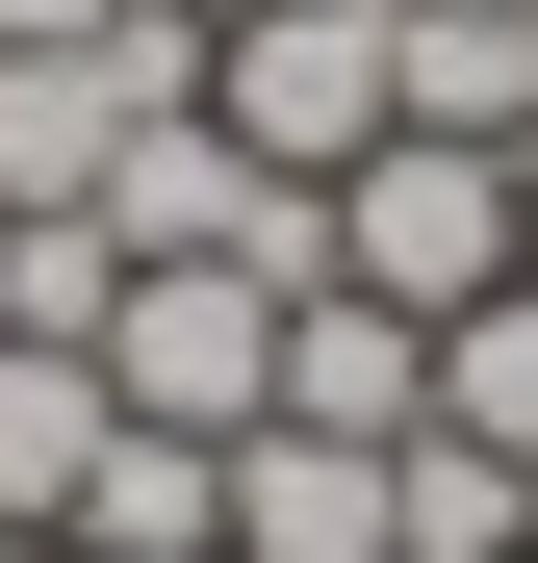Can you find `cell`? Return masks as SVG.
I'll return each instance as SVG.
<instances>
[{
    "label": "cell",
    "instance_id": "6da1fadb",
    "mask_svg": "<svg viewBox=\"0 0 538 563\" xmlns=\"http://www.w3.org/2000/svg\"><path fill=\"white\" fill-rule=\"evenodd\" d=\"M103 410L129 435H256V410H283V282H256V256H129Z\"/></svg>",
    "mask_w": 538,
    "mask_h": 563
},
{
    "label": "cell",
    "instance_id": "7a4b0ae2",
    "mask_svg": "<svg viewBox=\"0 0 538 563\" xmlns=\"http://www.w3.org/2000/svg\"><path fill=\"white\" fill-rule=\"evenodd\" d=\"M333 282H385L410 333H462L487 282H513V154H462V129H385V154H333Z\"/></svg>",
    "mask_w": 538,
    "mask_h": 563
},
{
    "label": "cell",
    "instance_id": "3957f363",
    "mask_svg": "<svg viewBox=\"0 0 538 563\" xmlns=\"http://www.w3.org/2000/svg\"><path fill=\"white\" fill-rule=\"evenodd\" d=\"M206 129L283 179L385 154V0H206Z\"/></svg>",
    "mask_w": 538,
    "mask_h": 563
},
{
    "label": "cell",
    "instance_id": "277c9868",
    "mask_svg": "<svg viewBox=\"0 0 538 563\" xmlns=\"http://www.w3.org/2000/svg\"><path fill=\"white\" fill-rule=\"evenodd\" d=\"M103 358H77V333H0V563H52L77 538V487H103Z\"/></svg>",
    "mask_w": 538,
    "mask_h": 563
},
{
    "label": "cell",
    "instance_id": "5b68a950",
    "mask_svg": "<svg viewBox=\"0 0 538 563\" xmlns=\"http://www.w3.org/2000/svg\"><path fill=\"white\" fill-rule=\"evenodd\" d=\"M385 129L513 154V129H538V0H385Z\"/></svg>",
    "mask_w": 538,
    "mask_h": 563
},
{
    "label": "cell",
    "instance_id": "8992f818",
    "mask_svg": "<svg viewBox=\"0 0 538 563\" xmlns=\"http://www.w3.org/2000/svg\"><path fill=\"white\" fill-rule=\"evenodd\" d=\"M231 563H385V435L256 410V435H231Z\"/></svg>",
    "mask_w": 538,
    "mask_h": 563
},
{
    "label": "cell",
    "instance_id": "52a82bcc",
    "mask_svg": "<svg viewBox=\"0 0 538 563\" xmlns=\"http://www.w3.org/2000/svg\"><path fill=\"white\" fill-rule=\"evenodd\" d=\"M283 410L308 435H410L436 410V333L385 308V282H283Z\"/></svg>",
    "mask_w": 538,
    "mask_h": 563
},
{
    "label": "cell",
    "instance_id": "ba28073f",
    "mask_svg": "<svg viewBox=\"0 0 538 563\" xmlns=\"http://www.w3.org/2000/svg\"><path fill=\"white\" fill-rule=\"evenodd\" d=\"M385 563H538V461H487V435H385Z\"/></svg>",
    "mask_w": 538,
    "mask_h": 563
},
{
    "label": "cell",
    "instance_id": "9c48e42d",
    "mask_svg": "<svg viewBox=\"0 0 538 563\" xmlns=\"http://www.w3.org/2000/svg\"><path fill=\"white\" fill-rule=\"evenodd\" d=\"M77 538H103V563H231V435H103Z\"/></svg>",
    "mask_w": 538,
    "mask_h": 563
},
{
    "label": "cell",
    "instance_id": "30bf717a",
    "mask_svg": "<svg viewBox=\"0 0 538 563\" xmlns=\"http://www.w3.org/2000/svg\"><path fill=\"white\" fill-rule=\"evenodd\" d=\"M436 435H487V461H538V282H487V308L436 333Z\"/></svg>",
    "mask_w": 538,
    "mask_h": 563
},
{
    "label": "cell",
    "instance_id": "8fae6325",
    "mask_svg": "<svg viewBox=\"0 0 538 563\" xmlns=\"http://www.w3.org/2000/svg\"><path fill=\"white\" fill-rule=\"evenodd\" d=\"M129 26V0H0V52H103Z\"/></svg>",
    "mask_w": 538,
    "mask_h": 563
},
{
    "label": "cell",
    "instance_id": "7c38bea8",
    "mask_svg": "<svg viewBox=\"0 0 538 563\" xmlns=\"http://www.w3.org/2000/svg\"><path fill=\"white\" fill-rule=\"evenodd\" d=\"M513 282H538V129H513Z\"/></svg>",
    "mask_w": 538,
    "mask_h": 563
},
{
    "label": "cell",
    "instance_id": "4fadbf2b",
    "mask_svg": "<svg viewBox=\"0 0 538 563\" xmlns=\"http://www.w3.org/2000/svg\"><path fill=\"white\" fill-rule=\"evenodd\" d=\"M52 563H103V538H52Z\"/></svg>",
    "mask_w": 538,
    "mask_h": 563
}]
</instances>
